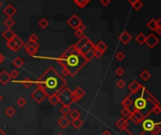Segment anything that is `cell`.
<instances>
[{
  "label": "cell",
  "instance_id": "cell-1",
  "mask_svg": "<svg viewBox=\"0 0 161 135\" xmlns=\"http://www.w3.org/2000/svg\"><path fill=\"white\" fill-rule=\"evenodd\" d=\"M33 84L42 87L47 97H49L62 90L67 86V81L54 68L50 67L42 74V76L33 82Z\"/></svg>",
  "mask_w": 161,
  "mask_h": 135
},
{
  "label": "cell",
  "instance_id": "cell-2",
  "mask_svg": "<svg viewBox=\"0 0 161 135\" xmlns=\"http://www.w3.org/2000/svg\"><path fill=\"white\" fill-rule=\"evenodd\" d=\"M56 60L62 68L68 70L72 77L76 76L88 63L84 55L76 49L74 45L68 47Z\"/></svg>",
  "mask_w": 161,
  "mask_h": 135
},
{
  "label": "cell",
  "instance_id": "cell-3",
  "mask_svg": "<svg viewBox=\"0 0 161 135\" xmlns=\"http://www.w3.org/2000/svg\"><path fill=\"white\" fill-rule=\"evenodd\" d=\"M59 102L64 106H70L74 103V99L72 97V91L68 87H64L58 93Z\"/></svg>",
  "mask_w": 161,
  "mask_h": 135
},
{
  "label": "cell",
  "instance_id": "cell-4",
  "mask_svg": "<svg viewBox=\"0 0 161 135\" xmlns=\"http://www.w3.org/2000/svg\"><path fill=\"white\" fill-rule=\"evenodd\" d=\"M24 45H25L24 41L18 36H16V35L14 36L12 40H10V41H7V47L12 52H18L21 48L24 47Z\"/></svg>",
  "mask_w": 161,
  "mask_h": 135
},
{
  "label": "cell",
  "instance_id": "cell-5",
  "mask_svg": "<svg viewBox=\"0 0 161 135\" xmlns=\"http://www.w3.org/2000/svg\"><path fill=\"white\" fill-rule=\"evenodd\" d=\"M141 97L142 99H144L146 101H150L153 105H159V101H157V99L156 97H153V96L149 92L147 88L143 86L141 89Z\"/></svg>",
  "mask_w": 161,
  "mask_h": 135
},
{
  "label": "cell",
  "instance_id": "cell-6",
  "mask_svg": "<svg viewBox=\"0 0 161 135\" xmlns=\"http://www.w3.org/2000/svg\"><path fill=\"white\" fill-rule=\"evenodd\" d=\"M30 96L37 103H41V102L44 101L45 98H47V95L45 94V92L42 90V88L40 86H38L36 88V89L30 94Z\"/></svg>",
  "mask_w": 161,
  "mask_h": 135
},
{
  "label": "cell",
  "instance_id": "cell-7",
  "mask_svg": "<svg viewBox=\"0 0 161 135\" xmlns=\"http://www.w3.org/2000/svg\"><path fill=\"white\" fill-rule=\"evenodd\" d=\"M128 117H129V119L135 124H139V123H141L144 119H146L145 115H143L141 111H138V110H134Z\"/></svg>",
  "mask_w": 161,
  "mask_h": 135
},
{
  "label": "cell",
  "instance_id": "cell-8",
  "mask_svg": "<svg viewBox=\"0 0 161 135\" xmlns=\"http://www.w3.org/2000/svg\"><path fill=\"white\" fill-rule=\"evenodd\" d=\"M158 42H159V40L155 36V35L150 34V35H148L147 37H146L144 43H146V45H147L149 48L153 49L157 44H158Z\"/></svg>",
  "mask_w": 161,
  "mask_h": 135
},
{
  "label": "cell",
  "instance_id": "cell-9",
  "mask_svg": "<svg viewBox=\"0 0 161 135\" xmlns=\"http://www.w3.org/2000/svg\"><path fill=\"white\" fill-rule=\"evenodd\" d=\"M141 87H142V86L138 83V81L133 80L129 84H128V89L130 90V95H129V96L134 95V94H136V93H138V91H141Z\"/></svg>",
  "mask_w": 161,
  "mask_h": 135
},
{
  "label": "cell",
  "instance_id": "cell-10",
  "mask_svg": "<svg viewBox=\"0 0 161 135\" xmlns=\"http://www.w3.org/2000/svg\"><path fill=\"white\" fill-rule=\"evenodd\" d=\"M148 101H146L144 99H142L141 97L137 99L134 102V110H138V111H142L147 107Z\"/></svg>",
  "mask_w": 161,
  "mask_h": 135
},
{
  "label": "cell",
  "instance_id": "cell-11",
  "mask_svg": "<svg viewBox=\"0 0 161 135\" xmlns=\"http://www.w3.org/2000/svg\"><path fill=\"white\" fill-rule=\"evenodd\" d=\"M84 95H85V90L80 86H78L77 88H76L74 91H72V97H73L74 102H76L78 101H80Z\"/></svg>",
  "mask_w": 161,
  "mask_h": 135
},
{
  "label": "cell",
  "instance_id": "cell-12",
  "mask_svg": "<svg viewBox=\"0 0 161 135\" xmlns=\"http://www.w3.org/2000/svg\"><path fill=\"white\" fill-rule=\"evenodd\" d=\"M81 23H82V21L77 15H73L69 20L67 21L68 26H69L71 28H73V29H74V30L76 29L77 26H79Z\"/></svg>",
  "mask_w": 161,
  "mask_h": 135
},
{
  "label": "cell",
  "instance_id": "cell-13",
  "mask_svg": "<svg viewBox=\"0 0 161 135\" xmlns=\"http://www.w3.org/2000/svg\"><path fill=\"white\" fill-rule=\"evenodd\" d=\"M24 47H25V49H26V52L27 53V55L30 56H35L38 52V50L33 46V42L29 41L24 45Z\"/></svg>",
  "mask_w": 161,
  "mask_h": 135
},
{
  "label": "cell",
  "instance_id": "cell-14",
  "mask_svg": "<svg viewBox=\"0 0 161 135\" xmlns=\"http://www.w3.org/2000/svg\"><path fill=\"white\" fill-rule=\"evenodd\" d=\"M115 126L119 129L120 130H127L128 127V121L123 117H121L117 120V122L115 123Z\"/></svg>",
  "mask_w": 161,
  "mask_h": 135
},
{
  "label": "cell",
  "instance_id": "cell-15",
  "mask_svg": "<svg viewBox=\"0 0 161 135\" xmlns=\"http://www.w3.org/2000/svg\"><path fill=\"white\" fill-rule=\"evenodd\" d=\"M92 48H94V44H93V42L89 40V41L86 42V43L83 46H82V47L79 50H78V51H79L82 55H85L86 53H88L89 50H91Z\"/></svg>",
  "mask_w": 161,
  "mask_h": 135
},
{
  "label": "cell",
  "instance_id": "cell-16",
  "mask_svg": "<svg viewBox=\"0 0 161 135\" xmlns=\"http://www.w3.org/2000/svg\"><path fill=\"white\" fill-rule=\"evenodd\" d=\"M119 40H120V41L121 42V43L127 44L128 42L132 40V37H131V35L128 33L127 31H123V32H121V33L120 34Z\"/></svg>",
  "mask_w": 161,
  "mask_h": 135
},
{
  "label": "cell",
  "instance_id": "cell-17",
  "mask_svg": "<svg viewBox=\"0 0 161 135\" xmlns=\"http://www.w3.org/2000/svg\"><path fill=\"white\" fill-rule=\"evenodd\" d=\"M10 81V73L7 70H3L0 72V84H2L3 86H6L7 84Z\"/></svg>",
  "mask_w": 161,
  "mask_h": 135
},
{
  "label": "cell",
  "instance_id": "cell-18",
  "mask_svg": "<svg viewBox=\"0 0 161 135\" xmlns=\"http://www.w3.org/2000/svg\"><path fill=\"white\" fill-rule=\"evenodd\" d=\"M153 126H155V122L152 119H144L142 121V128L143 130H148L152 131Z\"/></svg>",
  "mask_w": 161,
  "mask_h": 135
},
{
  "label": "cell",
  "instance_id": "cell-19",
  "mask_svg": "<svg viewBox=\"0 0 161 135\" xmlns=\"http://www.w3.org/2000/svg\"><path fill=\"white\" fill-rule=\"evenodd\" d=\"M5 15L8 16V18H12V17L16 13V9L14 8L12 5H8L3 10Z\"/></svg>",
  "mask_w": 161,
  "mask_h": 135
},
{
  "label": "cell",
  "instance_id": "cell-20",
  "mask_svg": "<svg viewBox=\"0 0 161 135\" xmlns=\"http://www.w3.org/2000/svg\"><path fill=\"white\" fill-rule=\"evenodd\" d=\"M70 123H71V121L68 119V117L63 116V115H62V117H60V118L59 119V121H58L59 126L61 128V129H66V128L70 125Z\"/></svg>",
  "mask_w": 161,
  "mask_h": 135
},
{
  "label": "cell",
  "instance_id": "cell-21",
  "mask_svg": "<svg viewBox=\"0 0 161 135\" xmlns=\"http://www.w3.org/2000/svg\"><path fill=\"white\" fill-rule=\"evenodd\" d=\"M15 36V34H14V32L12 30H10V28H8L7 30H5L4 32L2 33V37L5 38L7 41H10V40H12Z\"/></svg>",
  "mask_w": 161,
  "mask_h": 135
},
{
  "label": "cell",
  "instance_id": "cell-22",
  "mask_svg": "<svg viewBox=\"0 0 161 135\" xmlns=\"http://www.w3.org/2000/svg\"><path fill=\"white\" fill-rule=\"evenodd\" d=\"M132 104H133V101H132V99H130V96L126 97L121 102V105L123 106V108H130Z\"/></svg>",
  "mask_w": 161,
  "mask_h": 135
},
{
  "label": "cell",
  "instance_id": "cell-23",
  "mask_svg": "<svg viewBox=\"0 0 161 135\" xmlns=\"http://www.w3.org/2000/svg\"><path fill=\"white\" fill-rule=\"evenodd\" d=\"M94 48H95L96 50H98V51H100V52L105 53L106 50L107 49V45H106L104 41H99L97 44L94 45Z\"/></svg>",
  "mask_w": 161,
  "mask_h": 135
},
{
  "label": "cell",
  "instance_id": "cell-24",
  "mask_svg": "<svg viewBox=\"0 0 161 135\" xmlns=\"http://www.w3.org/2000/svg\"><path fill=\"white\" fill-rule=\"evenodd\" d=\"M48 98V101L49 102L51 103L52 105L56 106L58 103H59V97H58V94H54L52 96H49Z\"/></svg>",
  "mask_w": 161,
  "mask_h": 135
},
{
  "label": "cell",
  "instance_id": "cell-25",
  "mask_svg": "<svg viewBox=\"0 0 161 135\" xmlns=\"http://www.w3.org/2000/svg\"><path fill=\"white\" fill-rule=\"evenodd\" d=\"M89 1H91V0H74V4L80 9L85 8V7L88 5V3H89Z\"/></svg>",
  "mask_w": 161,
  "mask_h": 135
},
{
  "label": "cell",
  "instance_id": "cell-26",
  "mask_svg": "<svg viewBox=\"0 0 161 135\" xmlns=\"http://www.w3.org/2000/svg\"><path fill=\"white\" fill-rule=\"evenodd\" d=\"M94 52H95V48H92L91 50H89L88 53H86L84 55L85 59L87 60V62H89L94 57Z\"/></svg>",
  "mask_w": 161,
  "mask_h": 135
},
{
  "label": "cell",
  "instance_id": "cell-27",
  "mask_svg": "<svg viewBox=\"0 0 161 135\" xmlns=\"http://www.w3.org/2000/svg\"><path fill=\"white\" fill-rule=\"evenodd\" d=\"M83 120H81L80 118H77V119H74L73 121H72V125H73V127L74 128V129H80V128L83 126Z\"/></svg>",
  "mask_w": 161,
  "mask_h": 135
},
{
  "label": "cell",
  "instance_id": "cell-28",
  "mask_svg": "<svg viewBox=\"0 0 161 135\" xmlns=\"http://www.w3.org/2000/svg\"><path fill=\"white\" fill-rule=\"evenodd\" d=\"M19 83L22 84L26 88H28V87H30L32 84H33V81H32L30 78L27 77V78H25V79H23L22 81H20Z\"/></svg>",
  "mask_w": 161,
  "mask_h": 135
},
{
  "label": "cell",
  "instance_id": "cell-29",
  "mask_svg": "<svg viewBox=\"0 0 161 135\" xmlns=\"http://www.w3.org/2000/svg\"><path fill=\"white\" fill-rule=\"evenodd\" d=\"M69 115L72 119H77V118H80L81 116V113H79V111L76 109H74V110H71V113H69Z\"/></svg>",
  "mask_w": 161,
  "mask_h": 135
},
{
  "label": "cell",
  "instance_id": "cell-30",
  "mask_svg": "<svg viewBox=\"0 0 161 135\" xmlns=\"http://www.w3.org/2000/svg\"><path fill=\"white\" fill-rule=\"evenodd\" d=\"M12 64H13V66L15 68H21L24 65V60L18 56V57L14 58V60L12 61Z\"/></svg>",
  "mask_w": 161,
  "mask_h": 135
},
{
  "label": "cell",
  "instance_id": "cell-31",
  "mask_svg": "<svg viewBox=\"0 0 161 135\" xmlns=\"http://www.w3.org/2000/svg\"><path fill=\"white\" fill-rule=\"evenodd\" d=\"M59 112L62 113L63 116L69 115V113H71V108H70V106H64V105H62V107L59 109Z\"/></svg>",
  "mask_w": 161,
  "mask_h": 135
},
{
  "label": "cell",
  "instance_id": "cell-32",
  "mask_svg": "<svg viewBox=\"0 0 161 135\" xmlns=\"http://www.w3.org/2000/svg\"><path fill=\"white\" fill-rule=\"evenodd\" d=\"M139 76H141V78L143 81H148L150 78H151L152 75H151V73L148 72V70H143L141 74H139Z\"/></svg>",
  "mask_w": 161,
  "mask_h": 135
},
{
  "label": "cell",
  "instance_id": "cell-33",
  "mask_svg": "<svg viewBox=\"0 0 161 135\" xmlns=\"http://www.w3.org/2000/svg\"><path fill=\"white\" fill-rule=\"evenodd\" d=\"M5 113H6V115H8L9 117H12V116L16 113V110L14 109L13 107H12V106H10V107H8V108L6 109Z\"/></svg>",
  "mask_w": 161,
  "mask_h": 135
},
{
  "label": "cell",
  "instance_id": "cell-34",
  "mask_svg": "<svg viewBox=\"0 0 161 135\" xmlns=\"http://www.w3.org/2000/svg\"><path fill=\"white\" fill-rule=\"evenodd\" d=\"M147 26H148L151 30L155 31V30L156 29V27H157V26H156V20L151 19V20H150L149 22L147 23Z\"/></svg>",
  "mask_w": 161,
  "mask_h": 135
},
{
  "label": "cell",
  "instance_id": "cell-35",
  "mask_svg": "<svg viewBox=\"0 0 161 135\" xmlns=\"http://www.w3.org/2000/svg\"><path fill=\"white\" fill-rule=\"evenodd\" d=\"M145 38H146V36L143 33H139L137 37H136V41H137L138 43L139 44H143L145 42Z\"/></svg>",
  "mask_w": 161,
  "mask_h": 135
},
{
  "label": "cell",
  "instance_id": "cell-36",
  "mask_svg": "<svg viewBox=\"0 0 161 135\" xmlns=\"http://www.w3.org/2000/svg\"><path fill=\"white\" fill-rule=\"evenodd\" d=\"M4 24L5 26L8 27V28H12L14 24H15V22H14V20L12 18H7L5 21H4Z\"/></svg>",
  "mask_w": 161,
  "mask_h": 135
},
{
  "label": "cell",
  "instance_id": "cell-37",
  "mask_svg": "<svg viewBox=\"0 0 161 135\" xmlns=\"http://www.w3.org/2000/svg\"><path fill=\"white\" fill-rule=\"evenodd\" d=\"M149 113H150V115H151L152 113H155V115H160L161 109H160V107H159V105H155L151 110H150Z\"/></svg>",
  "mask_w": 161,
  "mask_h": 135
},
{
  "label": "cell",
  "instance_id": "cell-38",
  "mask_svg": "<svg viewBox=\"0 0 161 135\" xmlns=\"http://www.w3.org/2000/svg\"><path fill=\"white\" fill-rule=\"evenodd\" d=\"M131 110L129 108H123V110L121 111V116L123 117V118H125V117H128L130 115V113H131Z\"/></svg>",
  "mask_w": 161,
  "mask_h": 135
},
{
  "label": "cell",
  "instance_id": "cell-39",
  "mask_svg": "<svg viewBox=\"0 0 161 135\" xmlns=\"http://www.w3.org/2000/svg\"><path fill=\"white\" fill-rule=\"evenodd\" d=\"M152 131L155 134H158L160 132V131H161V124H160V122L155 123V126H153Z\"/></svg>",
  "mask_w": 161,
  "mask_h": 135
},
{
  "label": "cell",
  "instance_id": "cell-40",
  "mask_svg": "<svg viewBox=\"0 0 161 135\" xmlns=\"http://www.w3.org/2000/svg\"><path fill=\"white\" fill-rule=\"evenodd\" d=\"M16 104L19 106L20 108H23V107H25V106H26V104H27V101L26 99H25L24 98H19L16 101Z\"/></svg>",
  "mask_w": 161,
  "mask_h": 135
},
{
  "label": "cell",
  "instance_id": "cell-41",
  "mask_svg": "<svg viewBox=\"0 0 161 135\" xmlns=\"http://www.w3.org/2000/svg\"><path fill=\"white\" fill-rule=\"evenodd\" d=\"M39 26H40L41 28H46L48 26V24L49 23L47 22V20H45V19H41L40 21H39Z\"/></svg>",
  "mask_w": 161,
  "mask_h": 135
},
{
  "label": "cell",
  "instance_id": "cell-42",
  "mask_svg": "<svg viewBox=\"0 0 161 135\" xmlns=\"http://www.w3.org/2000/svg\"><path fill=\"white\" fill-rule=\"evenodd\" d=\"M115 57L118 61H123V60L125 58V55L123 54V52H118L117 54L115 55Z\"/></svg>",
  "mask_w": 161,
  "mask_h": 135
},
{
  "label": "cell",
  "instance_id": "cell-43",
  "mask_svg": "<svg viewBox=\"0 0 161 135\" xmlns=\"http://www.w3.org/2000/svg\"><path fill=\"white\" fill-rule=\"evenodd\" d=\"M142 6H143V4H142L141 1H138V2H136L132 5V7H133L135 10H139L142 8Z\"/></svg>",
  "mask_w": 161,
  "mask_h": 135
},
{
  "label": "cell",
  "instance_id": "cell-44",
  "mask_svg": "<svg viewBox=\"0 0 161 135\" xmlns=\"http://www.w3.org/2000/svg\"><path fill=\"white\" fill-rule=\"evenodd\" d=\"M124 70H123V68H121V67H119L118 68V69L115 70V74L117 76H119V77H121V76H123V74H124Z\"/></svg>",
  "mask_w": 161,
  "mask_h": 135
},
{
  "label": "cell",
  "instance_id": "cell-45",
  "mask_svg": "<svg viewBox=\"0 0 161 135\" xmlns=\"http://www.w3.org/2000/svg\"><path fill=\"white\" fill-rule=\"evenodd\" d=\"M10 79H16V78H18V76H19V72H18V70H13L10 72Z\"/></svg>",
  "mask_w": 161,
  "mask_h": 135
},
{
  "label": "cell",
  "instance_id": "cell-46",
  "mask_svg": "<svg viewBox=\"0 0 161 135\" xmlns=\"http://www.w3.org/2000/svg\"><path fill=\"white\" fill-rule=\"evenodd\" d=\"M116 86H117V87L118 88H123L124 86H125V82L123 81V80H118L117 81V83H116Z\"/></svg>",
  "mask_w": 161,
  "mask_h": 135
},
{
  "label": "cell",
  "instance_id": "cell-47",
  "mask_svg": "<svg viewBox=\"0 0 161 135\" xmlns=\"http://www.w3.org/2000/svg\"><path fill=\"white\" fill-rule=\"evenodd\" d=\"M60 75H61L63 78H64V77H67V76H70V72H68L67 69H65V68H63L62 70H61V73H60Z\"/></svg>",
  "mask_w": 161,
  "mask_h": 135
},
{
  "label": "cell",
  "instance_id": "cell-48",
  "mask_svg": "<svg viewBox=\"0 0 161 135\" xmlns=\"http://www.w3.org/2000/svg\"><path fill=\"white\" fill-rule=\"evenodd\" d=\"M28 41H32V42H37V41H38L37 35H36V34H31L29 36V38H28Z\"/></svg>",
  "mask_w": 161,
  "mask_h": 135
},
{
  "label": "cell",
  "instance_id": "cell-49",
  "mask_svg": "<svg viewBox=\"0 0 161 135\" xmlns=\"http://www.w3.org/2000/svg\"><path fill=\"white\" fill-rule=\"evenodd\" d=\"M74 36H76V38H82L84 36L83 35V32H81V31H79V30H77V29H76V31H74Z\"/></svg>",
  "mask_w": 161,
  "mask_h": 135
},
{
  "label": "cell",
  "instance_id": "cell-50",
  "mask_svg": "<svg viewBox=\"0 0 161 135\" xmlns=\"http://www.w3.org/2000/svg\"><path fill=\"white\" fill-rule=\"evenodd\" d=\"M103 55H104V53H103V52H100V51H98V50H96V49H95V52H94V57L100 58Z\"/></svg>",
  "mask_w": 161,
  "mask_h": 135
},
{
  "label": "cell",
  "instance_id": "cell-51",
  "mask_svg": "<svg viewBox=\"0 0 161 135\" xmlns=\"http://www.w3.org/2000/svg\"><path fill=\"white\" fill-rule=\"evenodd\" d=\"M77 30H79V31H81V32H84V30H86V26L83 24V23H81L79 26H77V28H76Z\"/></svg>",
  "mask_w": 161,
  "mask_h": 135
},
{
  "label": "cell",
  "instance_id": "cell-52",
  "mask_svg": "<svg viewBox=\"0 0 161 135\" xmlns=\"http://www.w3.org/2000/svg\"><path fill=\"white\" fill-rule=\"evenodd\" d=\"M139 135H157V134H155L153 132V131H148V130H143L142 132L139 133Z\"/></svg>",
  "mask_w": 161,
  "mask_h": 135
},
{
  "label": "cell",
  "instance_id": "cell-53",
  "mask_svg": "<svg viewBox=\"0 0 161 135\" xmlns=\"http://www.w3.org/2000/svg\"><path fill=\"white\" fill-rule=\"evenodd\" d=\"M100 3L103 5V6H108L110 4V0H100Z\"/></svg>",
  "mask_w": 161,
  "mask_h": 135
},
{
  "label": "cell",
  "instance_id": "cell-54",
  "mask_svg": "<svg viewBox=\"0 0 161 135\" xmlns=\"http://www.w3.org/2000/svg\"><path fill=\"white\" fill-rule=\"evenodd\" d=\"M102 135H111V132H110L109 130H104L102 132Z\"/></svg>",
  "mask_w": 161,
  "mask_h": 135
},
{
  "label": "cell",
  "instance_id": "cell-55",
  "mask_svg": "<svg viewBox=\"0 0 161 135\" xmlns=\"http://www.w3.org/2000/svg\"><path fill=\"white\" fill-rule=\"evenodd\" d=\"M156 26H157V27H161V18L156 20Z\"/></svg>",
  "mask_w": 161,
  "mask_h": 135
},
{
  "label": "cell",
  "instance_id": "cell-56",
  "mask_svg": "<svg viewBox=\"0 0 161 135\" xmlns=\"http://www.w3.org/2000/svg\"><path fill=\"white\" fill-rule=\"evenodd\" d=\"M4 60H5V56L3 55L2 54H0V64L4 62Z\"/></svg>",
  "mask_w": 161,
  "mask_h": 135
},
{
  "label": "cell",
  "instance_id": "cell-57",
  "mask_svg": "<svg viewBox=\"0 0 161 135\" xmlns=\"http://www.w3.org/2000/svg\"><path fill=\"white\" fill-rule=\"evenodd\" d=\"M138 1H141V0H127V2H128V3H130L131 5H133L134 3L138 2Z\"/></svg>",
  "mask_w": 161,
  "mask_h": 135
},
{
  "label": "cell",
  "instance_id": "cell-58",
  "mask_svg": "<svg viewBox=\"0 0 161 135\" xmlns=\"http://www.w3.org/2000/svg\"><path fill=\"white\" fill-rule=\"evenodd\" d=\"M155 31H156L158 35H161V27H156V29Z\"/></svg>",
  "mask_w": 161,
  "mask_h": 135
},
{
  "label": "cell",
  "instance_id": "cell-59",
  "mask_svg": "<svg viewBox=\"0 0 161 135\" xmlns=\"http://www.w3.org/2000/svg\"><path fill=\"white\" fill-rule=\"evenodd\" d=\"M0 135H6V132L1 129H0Z\"/></svg>",
  "mask_w": 161,
  "mask_h": 135
},
{
  "label": "cell",
  "instance_id": "cell-60",
  "mask_svg": "<svg viewBox=\"0 0 161 135\" xmlns=\"http://www.w3.org/2000/svg\"><path fill=\"white\" fill-rule=\"evenodd\" d=\"M2 101V96L0 95V101Z\"/></svg>",
  "mask_w": 161,
  "mask_h": 135
},
{
  "label": "cell",
  "instance_id": "cell-61",
  "mask_svg": "<svg viewBox=\"0 0 161 135\" xmlns=\"http://www.w3.org/2000/svg\"><path fill=\"white\" fill-rule=\"evenodd\" d=\"M57 135H63V134H62V133H60V132H59V133H58V134H57Z\"/></svg>",
  "mask_w": 161,
  "mask_h": 135
},
{
  "label": "cell",
  "instance_id": "cell-62",
  "mask_svg": "<svg viewBox=\"0 0 161 135\" xmlns=\"http://www.w3.org/2000/svg\"><path fill=\"white\" fill-rule=\"evenodd\" d=\"M1 5H2V3H1V1H0V7H1Z\"/></svg>",
  "mask_w": 161,
  "mask_h": 135
}]
</instances>
